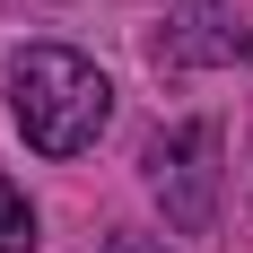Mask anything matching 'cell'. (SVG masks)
Wrapping results in <instances>:
<instances>
[{"label":"cell","instance_id":"obj_1","mask_svg":"<svg viewBox=\"0 0 253 253\" xmlns=\"http://www.w3.org/2000/svg\"><path fill=\"white\" fill-rule=\"evenodd\" d=\"M9 114H18L26 149L79 157V149H96L105 114H114V87H105V70L87 61V52H70V44H26L18 61H9Z\"/></svg>","mask_w":253,"mask_h":253},{"label":"cell","instance_id":"obj_2","mask_svg":"<svg viewBox=\"0 0 253 253\" xmlns=\"http://www.w3.org/2000/svg\"><path fill=\"white\" fill-rule=\"evenodd\" d=\"M149 192L183 236H210L218 218V123H175L149 140Z\"/></svg>","mask_w":253,"mask_h":253},{"label":"cell","instance_id":"obj_3","mask_svg":"<svg viewBox=\"0 0 253 253\" xmlns=\"http://www.w3.org/2000/svg\"><path fill=\"white\" fill-rule=\"evenodd\" d=\"M157 61H175V70L245 61V26H236L218 0H175V9H166V35H157Z\"/></svg>","mask_w":253,"mask_h":253},{"label":"cell","instance_id":"obj_4","mask_svg":"<svg viewBox=\"0 0 253 253\" xmlns=\"http://www.w3.org/2000/svg\"><path fill=\"white\" fill-rule=\"evenodd\" d=\"M26 245H35V210L18 183H0V253H26Z\"/></svg>","mask_w":253,"mask_h":253},{"label":"cell","instance_id":"obj_5","mask_svg":"<svg viewBox=\"0 0 253 253\" xmlns=\"http://www.w3.org/2000/svg\"><path fill=\"white\" fill-rule=\"evenodd\" d=\"M105 253H166L157 236H105Z\"/></svg>","mask_w":253,"mask_h":253},{"label":"cell","instance_id":"obj_6","mask_svg":"<svg viewBox=\"0 0 253 253\" xmlns=\"http://www.w3.org/2000/svg\"><path fill=\"white\" fill-rule=\"evenodd\" d=\"M245 61H253V35H245Z\"/></svg>","mask_w":253,"mask_h":253}]
</instances>
